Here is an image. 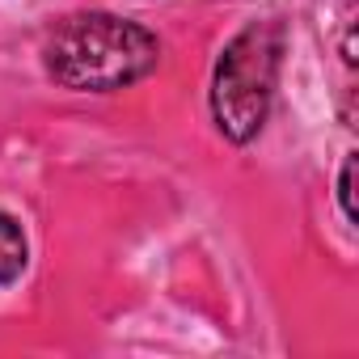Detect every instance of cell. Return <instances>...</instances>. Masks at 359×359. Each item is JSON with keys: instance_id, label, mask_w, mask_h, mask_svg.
Listing matches in <instances>:
<instances>
[{"instance_id": "obj_3", "label": "cell", "mask_w": 359, "mask_h": 359, "mask_svg": "<svg viewBox=\"0 0 359 359\" xmlns=\"http://www.w3.org/2000/svg\"><path fill=\"white\" fill-rule=\"evenodd\" d=\"M26 262H30V245H26L22 224L9 212H0V287L18 283L22 271H26Z\"/></svg>"}, {"instance_id": "obj_2", "label": "cell", "mask_w": 359, "mask_h": 359, "mask_svg": "<svg viewBox=\"0 0 359 359\" xmlns=\"http://www.w3.org/2000/svg\"><path fill=\"white\" fill-rule=\"evenodd\" d=\"M283 64V26L250 22L216 60L212 72V118L224 140L250 144L271 114Z\"/></svg>"}, {"instance_id": "obj_1", "label": "cell", "mask_w": 359, "mask_h": 359, "mask_svg": "<svg viewBox=\"0 0 359 359\" xmlns=\"http://www.w3.org/2000/svg\"><path fill=\"white\" fill-rule=\"evenodd\" d=\"M47 76L76 93H114L161 64V43L148 26L114 13H72L43 43Z\"/></svg>"}, {"instance_id": "obj_4", "label": "cell", "mask_w": 359, "mask_h": 359, "mask_svg": "<svg viewBox=\"0 0 359 359\" xmlns=\"http://www.w3.org/2000/svg\"><path fill=\"white\" fill-rule=\"evenodd\" d=\"M355 165H359V156H355V152H346L342 173H338V203H342V216H346L351 224L359 220V212H355Z\"/></svg>"}]
</instances>
